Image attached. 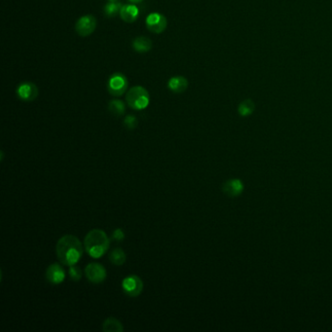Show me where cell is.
Returning <instances> with one entry per match:
<instances>
[{"label":"cell","mask_w":332,"mask_h":332,"mask_svg":"<svg viewBox=\"0 0 332 332\" xmlns=\"http://www.w3.org/2000/svg\"><path fill=\"white\" fill-rule=\"evenodd\" d=\"M83 245L73 235H65L57 243L56 252L58 259L64 265H76L83 256Z\"/></svg>","instance_id":"1"},{"label":"cell","mask_w":332,"mask_h":332,"mask_svg":"<svg viewBox=\"0 0 332 332\" xmlns=\"http://www.w3.org/2000/svg\"><path fill=\"white\" fill-rule=\"evenodd\" d=\"M110 245V240L106 233L101 229H93L87 233L84 239V248L86 252L95 259L103 256Z\"/></svg>","instance_id":"2"},{"label":"cell","mask_w":332,"mask_h":332,"mask_svg":"<svg viewBox=\"0 0 332 332\" xmlns=\"http://www.w3.org/2000/svg\"><path fill=\"white\" fill-rule=\"evenodd\" d=\"M126 101L134 110L145 109L150 101L148 91L141 86H134L127 93Z\"/></svg>","instance_id":"3"},{"label":"cell","mask_w":332,"mask_h":332,"mask_svg":"<svg viewBox=\"0 0 332 332\" xmlns=\"http://www.w3.org/2000/svg\"><path fill=\"white\" fill-rule=\"evenodd\" d=\"M128 88V81L124 74L122 73H114L110 76L107 89L111 96L113 97H121L125 94Z\"/></svg>","instance_id":"4"},{"label":"cell","mask_w":332,"mask_h":332,"mask_svg":"<svg viewBox=\"0 0 332 332\" xmlns=\"http://www.w3.org/2000/svg\"><path fill=\"white\" fill-rule=\"evenodd\" d=\"M122 289L126 295L137 297L143 290V282L136 275H130L122 281Z\"/></svg>","instance_id":"5"},{"label":"cell","mask_w":332,"mask_h":332,"mask_svg":"<svg viewBox=\"0 0 332 332\" xmlns=\"http://www.w3.org/2000/svg\"><path fill=\"white\" fill-rule=\"evenodd\" d=\"M85 274L89 282L93 284H101L105 281L107 273L104 266L97 262L89 263L85 268Z\"/></svg>","instance_id":"6"},{"label":"cell","mask_w":332,"mask_h":332,"mask_svg":"<svg viewBox=\"0 0 332 332\" xmlns=\"http://www.w3.org/2000/svg\"><path fill=\"white\" fill-rule=\"evenodd\" d=\"M146 28L152 34H162L166 28V17L160 13H151L145 21Z\"/></svg>","instance_id":"7"},{"label":"cell","mask_w":332,"mask_h":332,"mask_svg":"<svg viewBox=\"0 0 332 332\" xmlns=\"http://www.w3.org/2000/svg\"><path fill=\"white\" fill-rule=\"evenodd\" d=\"M97 27V21L94 16L92 15H86L81 17L76 25H75V31L80 36L86 37L93 34Z\"/></svg>","instance_id":"8"},{"label":"cell","mask_w":332,"mask_h":332,"mask_svg":"<svg viewBox=\"0 0 332 332\" xmlns=\"http://www.w3.org/2000/svg\"><path fill=\"white\" fill-rule=\"evenodd\" d=\"M45 277L50 284L57 286L62 284L66 280V272L65 269L60 264L53 263L47 268Z\"/></svg>","instance_id":"9"},{"label":"cell","mask_w":332,"mask_h":332,"mask_svg":"<svg viewBox=\"0 0 332 332\" xmlns=\"http://www.w3.org/2000/svg\"><path fill=\"white\" fill-rule=\"evenodd\" d=\"M17 95L24 101H34L38 97V88L32 82H25L18 87Z\"/></svg>","instance_id":"10"},{"label":"cell","mask_w":332,"mask_h":332,"mask_svg":"<svg viewBox=\"0 0 332 332\" xmlns=\"http://www.w3.org/2000/svg\"><path fill=\"white\" fill-rule=\"evenodd\" d=\"M244 190L243 182L238 178L229 179L222 185V191L229 197H237Z\"/></svg>","instance_id":"11"},{"label":"cell","mask_w":332,"mask_h":332,"mask_svg":"<svg viewBox=\"0 0 332 332\" xmlns=\"http://www.w3.org/2000/svg\"><path fill=\"white\" fill-rule=\"evenodd\" d=\"M119 14L124 22L132 24L136 21L139 14V10L134 4H126L122 6Z\"/></svg>","instance_id":"12"},{"label":"cell","mask_w":332,"mask_h":332,"mask_svg":"<svg viewBox=\"0 0 332 332\" xmlns=\"http://www.w3.org/2000/svg\"><path fill=\"white\" fill-rule=\"evenodd\" d=\"M167 87L171 92L175 94H181L188 88V81L183 76H174L169 79Z\"/></svg>","instance_id":"13"},{"label":"cell","mask_w":332,"mask_h":332,"mask_svg":"<svg viewBox=\"0 0 332 332\" xmlns=\"http://www.w3.org/2000/svg\"><path fill=\"white\" fill-rule=\"evenodd\" d=\"M102 331L104 332H123L124 327L119 320L109 317L103 322Z\"/></svg>","instance_id":"14"},{"label":"cell","mask_w":332,"mask_h":332,"mask_svg":"<svg viewBox=\"0 0 332 332\" xmlns=\"http://www.w3.org/2000/svg\"><path fill=\"white\" fill-rule=\"evenodd\" d=\"M133 49L138 53H146L151 50L152 42L145 36L136 37L133 42Z\"/></svg>","instance_id":"15"},{"label":"cell","mask_w":332,"mask_h":332,"mask_svg":"<svg viewBox=\"0 0 332 332\" xmlns=\"http://www.w3.org/2000/svg\"><path fill=\"white\" fill-rule=\"evenodd\" d=\"M126 259H127L126 253L120 248H116L112 249V251L109 254V260L113 265H123L126 262Z\"/></svg>","instance_id":"16"},{"label":"cell","mask_w":332,"mask_h":332,"mask_svg":"<svg viewBox=\"0 0 332 332\" xmlns=\"http://www.w3.org/2000/svg\"><path fill=\"white\" fill-rule=\"evenodd\" d=\"M255 109V104L253 100L250 99L244 100L242 102H240L238 106V112L242 117H248L253 113Z\"/></svg>","instance_id":"17"},{"label":"cell","mask_w":332,"mask_h":332,"mask_svg":"<svg viewBox=\"0 0 332 332\" xmlns=\"http://www.w3.org/2000/svg\"><path fill=\"white\" fill-rule=\"evenodd\" d=\"M109 111L115 116H122L125 113L126 106L125 103L120 100H111L108 104Z\"/></svg>","instance_id":"18"},{"label":"cell","mask_w":332,"mask_h":332,"mask_svg":"<svg viewBox=\"0 0 332 332\" xmlns=\"http://www.w3.org/2000/svg\"><path fill=\"white\" fill-rule=\"evenodd\" d=\"M122 4L120 2H108L104 6V13L109 18H114L122 8Z\"/></svg>","instance_id":"19"},{"label":"cell","mask_w":332,"mask_h":332,"mask_svg":"<svg viewBox=\"0 0 332 332\" xmlns=\"http://www.w3.org/2000/svg\"><path fill=\"white\" fill-rule=\"evenodd\" d=\"M68 274H69L70 279L74 282H79L82 279V271L77 266H70L68 270Z\"/></svg>","instance_id":"20"},{"label":"cell","mask_w":332,"mask_h":332,"mask_svg":"<svg viewBox=\"0 0 332 332\" xmlns=\"http://www.w3.org/2000/svg\"><path fill=\"white\" fill-rule=\"evenodd\" d=\"M124 126L128 130H134L137 126V119L133 115H128L124 119Z\"/></svg>","instance_id":"21"},{"label":"cell","mask_w":332,"mask_h":332,"mask_svg":"<svg viewBox=\"0 0 332 332\" xmlns=\"http://www.w3.org/2000/svg\"><path fill=\"white\" fill-rule=\"evenodd\" d=\"M112 239L116 242H122L125 239V234L121 228H117L112 233Z\"/></svg>","instance_id":"22"},{"label":"cell","mask_w":332,"mask_h":332,"mask_svg":"<svg viewBox=\"0 0 332 332\" xmlns=\"http://www.w3.org/2000/svg\"><path fill=\"white\" fill-rule=\"evenodd\" d=\"M128 1H130V2L133 3V4H136V3H139V2H141V1H143V0H128Z\"/></svg>","instance_id":"23"},{"label":"cell","mask_w":332,"mask_h":332,"mask_svg":"<svg viewBox=\"0 0 332 332\" xmlns=\"http://www.w3.org/2000/svg\"><path fill=\"white\" fill-rule=\"evenodd\" d=\"M109 2H119V0H108Z\"/></svg>","instance_id":"24"}]
</instances>
